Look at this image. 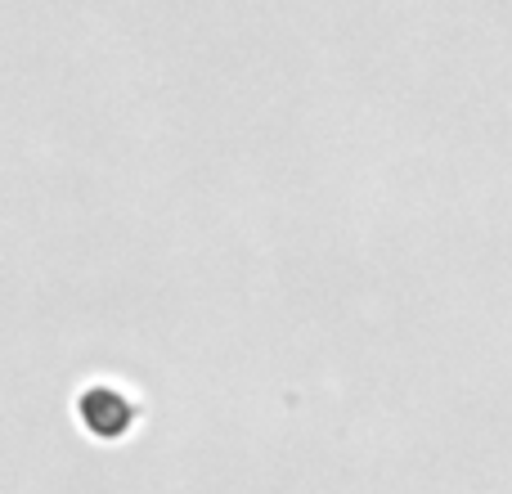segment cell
<instances>
[{"instance_id": "cell-1", "label": "cell", "mask_w": 512, "mask_h": 494, "mask_svg": "<svg viewBox=\"0 0 512 494\" xmlns=\"http://www.w3.org/2000/svg\"><path fill=\"white\" fill-rule=\"evenodd\" d=\"M77 414L95 436H122L135 418V405L126 400V391L108 387V382H90L77 396Z\"/></svg>"}]
</instances>
